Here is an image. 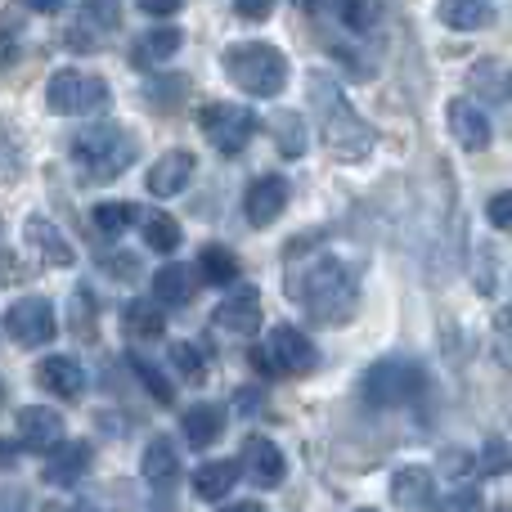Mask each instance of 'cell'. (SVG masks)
Returning a JSON list of instances; mask_svg holds the SVG:
<instances>
[{"label":"cell","instance_id":"48","mask_svg":"<svg viewBox=\"0 0 512 512\" xmlns=\"http://www.w3.org/2000/svg\"><path fill=\"white\" fill-rule=\"evenodd\" d=\"M360 512H378V508H360Z\"/></svg>","mask_w":512,"mask_h":512},{"label":"cell","instance_id":"20","mask_svg":"<svg viewBox=\"0 0 512 512\" xmlns=\"http://www.w3.org/2000/svg\"><path fill=\"white\" fill-rule=\"evenodd\" d=\"M180 27H171V23H162V27H153V32H144L140 41H135V50H131V63L135 68H158V63H167L171 54L180 50Z\"/></svg>","mask_w":512,"mask_h":512},{"label":"cell","instance_id":"7","mask_svg":"<svg viewBox=\"0 0 512 512\" xmlns=\"http://www.w3.org/2000/svg\"><path fill=\"white\" fill-rule=\"evenodd\" d=\"M45 99H50V108L63 117H86V113H99V108L108 104V81L90 77V72H81V68H63L50 77Z\"/></svg>","mask_w":512,"mask_h":512},{"label":"cell","instance_id":"45","mask_svg":"<svg viewBox=\"0 0 512 512\" xmlns=\"http://www.w3.org/2000/svg\"><path fill=\"white\" fill-rule=\"evenodd\" d=\"M14 463H18V445L0 436V468H14Z\"/></svg>","mask_w":512,"mask_h":512},{"label":"cell","instance_id":"13","mask_svg":"<svg viewBox=\"0 0 512 512\" xmlns=\"http://www.w3.org/2000/svg\"><path fill=\"white\" fill-rule=\"evenodd\" d=\"M18 441H23L27 450H36V454L54 450V445L63 441V418L54 414V409H45V405L18 409Z\"/></svg>","mask_w":512,"mask_h":512},{"label":"cell","instance_id":"17","mask_svg":"<svg viewBox=\"0 0 512 512\" xmlns=\"http://www.w3.org/2000/svg\"><path fill=\"white\" fill-rule=\"evenodd\" d=\"M216 324H221L225 333L252 337L256 328H261V297H256V288L230 292V297H225L221 306H216Z\"/></svg>","mask_w":512,"mask_h":512},{"label":"cell","instance_id":"18","mask_svg":"<svg viewBox=\"0 0 512 512\" xmlns=\"http://www.w3.org/2000/svg\"><path fill=\"white\" fill-rule=\"evenodd\" d=\"M36 382L59 400H77L81 391H86V373H81V364L68 360V355H50V360L36 364Z\"/></svg>","mask_w":512,"mask_h":512},{"label":"cell","instance_id":"5","mask_svg":"<svg viewBox=\"0 0 512 512\" xmlns=\"http://www.w3.org/2000/svg\"><path fill=\"white\" fill-rule=\"evenodd\" d=\"M427 387V373L418 360H409V355H387V360L369 364V373H364L360 391L364 400H369L373 409H400V405H414L418 396H423Z\"/></svg>","mask_w":512,"mask_h":512},{"label":"cell","instance_id":"35","mask_svg":"<svg viewBox=\"0 0 512 512\" xmlns=\"http://www.w3.org/2000/svg\"><path fill=\"white\" fill-rule=\"evenodd\" d=\"M486 216H490V225H495V230H508L512 234V189H504V194L490 198Z\"/></svg>","mask_w":512,"mask_h":512},{"label":"cell","instance_id":"47","mask_svg":"<svg viewBox=\"0 0 512 512\" xmlns=\"http://www.w3.org/2000/svg\"><path fill=\"white\" fill-rule=\"evenodd\" d=\"M221 512H265L261 504H234V508H221Z\"/></svg>","mask_w":512,"mask_h":512},{"label":"cell","instance_id":"6","mask_svg":"<svg viewBox=\"0 0 512 512\" xmlns=\"http://www.w3.org/2000/svg\"><path fill=\"white\" fill-rule=\"evenodd\" d=\"M252 364L265 378H301V373L315 369V346L301 328L292 324H274V333L265 337V346L252 351Z\"/></svg>","mask_w":512,"mask_h":512},{"label":"cell","instance_id":"24","mask_svg":"<svg viewBox=\"0 0 512 512\" xmlns=\"http://www.w3.org/2000/svg\"><path fill=\"white\" fill-rule=\"evenodd\" d=\"M140 472H144V481H149V486L167 490L171 481H176V472H180L176 445H171L167 436H153V441H149V450H144V463H140Z\"/></svg>","mask_w":512,"mask_h":512},{"label":"cell","instance_id":"30","mask_svg":"<svg viewBox=\"0 0 512 512\" xmlns=\"http://www.w3.org/2000/svg\"><path fill=\"white\" fill-rule=\"evenodd\" d=\"M135 216H140L135 212V203H99L90 221H95V230L104 234V239H117L122 230H131L135 225Z\"/></svg>","mask_w":512,"mask_h":512},{"label":"cell","instance_id":"29","mask_svg":"<svg viewBox=\"0 0 512 512\" xmlns=\"http://www.w3.org/2000/svg\"><path fill=\"white\" fill-rule=\"evenodd\" d=\"M274 140H279V149H283V158H301V149H306V122H301L297 113H274Z\"/></svg>","mask_w":512,"mask_h":512},{"label":"cell","instance_id":"28","mask_svg":"<svg viewBox=\"0 0 512 512\" xmlns=\"http://www.w3.org/2000/svg\"><path fill=\"white\" fill-rule=\"evenodd\" d=\"M198 279L212 283V288H225V283L239 279V256H234L230 248H221V243H212V248L198 252Z\"/></svg>","mask_w":512,"mask_h":512},{"label":"cell","instance_id":"1","mask_svg":"<svg viewBox=\"0 0 512 512\" xmlns=\"http://www.w3.org/2000/svg\"><path fill=\"white\" fill-rule=\"evenodd\" d=\"M310 108L319 117V135H324L328 153L337 162H364L373 153V126L360 117V108L346 99V90L337 86L328 72H310Z\"/></svg>","mask_w":512,"mask_h":512},{"label":"cell","instance_id":"14","mask_svg":"<svg viewBox=\"0 0 512 512\" xmlns=\"http://www.w3.org/2000/svg\"><path fill=\"white\" fill-rule=\"evenodd\" d=\"M194 153L189 149H171V153H162L158 162H153V171H149V194L153 198H176L180 189L194 180Z\"/></svg>","mask_w":512,"mask_h":512},{"label":"cell","instance_id":"49","mask_svg":"<svg viewBox=\"0 0 512 512\" xmlns=\"http://www.w3.org/2000/svg\"><path fill=\"white\" fill-rule=\"evenodd\" d=\"M0 400H5V387H0Z\"/></svg>","mask_w":512,"mask_h":512},{"label":"cell","instance_id":"16","mask_svg":"<svg viewBox=\"0 0 512 512\" xmlns=\"http://www.w3.org/2000/svg\"><path fill=\"white\" fill-rule=\"evenodd\" d=\"M391 504L400 512H427L436 504V481L427 468H400L391 477Z\"/></svg>","mask_w":512,"mask_h":512},{"label":"cell","instance_id":"22","mask_svg":"<svg viewBox=\"0 0 512 512\" xmlns=\"http://www.w3.org/2000/svg\"><path fill=\"white\" fill-rule=\"evenodd\" d=\"M27 243H32V248L41 252V261H45V265H72V261H77L72 243L63 239V234L54 230V225L45 221V216H32V221H27Z\"/></svg>","mask_w":512,"mask_h":512},{"label":"cell","instance_id":"8","mask_svg":"<svg viewBox=\"0 0 512 512\" xmlns=\"http://www.w3.org/2000/svg\"><path fill=\"white\" fill-rule=\"evenodd\" d=\"M198 126H203V135L225 158H234V153L248 149V140L256 135V113L252 108H239V104H207L203 113H198Z\"/></svg>","mask_w":512,"mask_h":512},{"label":"cell","instance_id":"37","mask_svg":"<svg viewBox=\"0 0 512 512\" xmlns=\"http://www.w3.org/2000/svg\"><path fill=\"white\" fill-rule=\"evenodd\" d=\"M185 86H189V81H185V77L149 81V99H153V104H162V99H167V104H176V99H180V95H185Z\"/></svg>","mask_w":512,"mask_h":512},{"label":"cell","instance_id":"36","mask_svg":"<svg viewBox=\"0 0 512 512\" xmlns=\"http://www.w3.org/2000/svg\"><path fill=\"white\" fill-rule=\"evenodd\" d=\"M481 468L495 472V477H499V472H512V454H508V445H504V441H490V445H486V454H481Z\"/></svg>","mask_w":512,"mask_h":512},{"label":"cell","instance_id":"26","mask_svg":"<svg viewBox=\"0 0 512 512\" xmlns=\"http://www.w3.org/2000/svg\"><path fill=\"white\" fill-rule=\"evenodd\" d=\"M495 18V0H441V23L454 32H477Z\"/></svg>","mask_w":512,"mask_h":512},{"label":"cell","instance_id":"25","mask_svg":"<svg viewBox=\"0 0 512 512\" xmlns=\"http://www.w3.org/2000/svg\"><path fill=\"white\" fill-rule=\"evenodd\" d=\"M122 324H126V337H135V342H158L167 333V315H162L158 301H131L122 310Z\"/></svg>","mask_w":512,"mask_h":512},{"label":"cell","instance_id":"23","mask_svg":"<svg viewBox=\"0 0 512 512\" xmlns=\"http://www.w3.org/2000/svg\"><path fill=\"white\" fill-rule=\"evenodd\" d=\"M234 481H239V463H234V459L203 463V468L194 472V495L207 499V504H221V499L234 490Z\"/></svg>","mask_w":512,"mask_h":512},{"label":"cell","instance_id":"3","mask_svg":"<svg viewBox=\"0 0 512 512\" xmlns=\"http://www.w3.org/2000/svg\"><path fill=\"white\" fill-rule=\"evenodd\" d=\"M72 162L86 180L104 185V180H117L126 167L135 162V135L117 122H95L86 131H77L72 140Z\"/></svg>","mask_w":512,"mask_h":512},{"label":"cell","instance_id":"44","mask_svg":"<svg viewBox=\"0 0 512 512\" xmlns=\"http://www.w3.org/2000/svg\"><path fill=\"white\" fill-rule=\"evenodd\" d=\"M108 270H113V274H135V270H140V265H135V256H108Z\"/></svg>","mask_w":512,"mask_h":512},{"label":"cell","instance_id":"33","mask_svg":"<svg viewBox=\"0 0 512 512\" xmlns=\"http://www.w3.org/2000/svg\"><path fill=\"white\" fill-rule=\"evenodd\" d=\"M131 364H135V373H140V382H144V387H149V396L158 400V405H171V396H176V391H171V382L162 378V373L153 369V364L144 360V355H135Z\"/></svg>","mask_w":512,"mask_h":512},{"label":"cell","instance_id":"32","mask_svg":"<svg viewBox=\"0 0 512 512\" xmlns=\"http://www.w3.org/2000/svg\"><path fill=\"white\" fill-rule=\"evenodd\" d=\"M333 9L355 32H373V23H378V5H373V0H333Z\"/></svg>","mask_w":512,"mask_h":512},{"label":"cell","instance_id":"4","mask_svg":"<svg viewBox=\"0 0 512 512\" xmlns=\"http://www.w3.org/2000/svg\"><path fill=\"white\" fill-rule=\"evenodd\" d=\"M221 68H225V77L239 90H248L252 99H274L288 86V59H283V50H274V45H265V41L230 45V50L221 54Z\"/></svg>","mask_w":512,"mask_h":512},{"label":"cell","instance_id":"39","mask_svg":"<svg viewBox=\"0 0 512 512\" xmlns=\"http://www.w3.org/2000/svg\"><path fill=\"white\" fill-rule=\"evenodd\" d=\"M441 468H445V477H468V472H472V454L468 450H445L441 454Z\"/></svg>","mask_w":512,"mask_h":512},{"label":"cell","instance_id":"38","mask_svg":"<svg viewBox=\"0 0 512 512\" xmlns=\"http://www.w3.org/2000/svg\"><path fill=\"white\" fill-rule=\"evenodd\" d=\"M441 512H486V504H481L477 490H454V495L441 504Z\"/></svg>","mask_w":512,"mask_h":512},{"label":"cell","instance_id":"10","mask_svg":"<svg viewBox=\"0 0 512 512\" xmlns=\"http://www.w3.org/2000/svg\"><path fill=\"white\" fill-rule=\"evenodd\" d=\"M239 472L252 481V486L270 490L283 481V472H288V463H283L279 445L265 441V436H248V445H243V459H239Z\"/></svg>","mask_w":512,"mask_h":512},{"label":"cell","instance_id":"15","mask_svg":"<svg viewBox=\"0 0 512 512\" xmlns=\"http://www.w3.org/2000/svg\"><path fill=\"white\" fill-rule=\"evenodd\" d=\"M45 454H50V459H45V468H41V481H50V486H77L90 468V445L86 441H68V445L59 441Z\"/></svg>","mask_w":512,"mask_h":512},{"label":"cell","instance_id":"19","mask_svg":"<svg viewBox=\"0 0 512 512\" xmlns=\"http://www.w3.org/2000/svg\"><path fill=\"white\" fill-rule=\"evenodd\" d=\"M180 427H185V441L194 445V450H212V445L225 436V405H212V400H203V405L185 409Z\"/></svg>","mask_w":512,"mask_h":512},{"label":"cell","instance_id":"42","mask_svg":"<svg viewBox=\"0 0 512 512\" xmlns=\"http://www.w3.org/2000/svg\"><path fill=\"white\" fill-rule=\"evenodd\" d=\"M72 310H77V319H72V328L90 337V297H86V292H77V297H72Z\"/></svg>","mask_w":512,"mask_h":512},{"label":"cell","instance_id":"40","mask_svg":"<svg viewBox=\"0 0 512 512\" xmlns=\"http://www.w3.org/2000/svg\"><path fill=\"white\" fill-rule=\"evenodd\" d=\"M274 9V0H234V14L248 18V23H265Z\"/></svg>","mask_w":512,"mask_h":512},{"label":"cell","instance_id":"41","mask_svg":"<svg viewBox=\"0 0 512 512\" xmlns=\"http://www.w3.org/2000/svg\"><path fill=\"white\" fill-rule=\"evenodd\" d=\"M135 5H140V14H149V18H171V14H180L185 0H135Z\"/></svg>","mask_w":512,"mask_h":512},{"label":"cell","instance_id":"2","mask_svg":"<svg viewBox=\"0 0 512 512\" xmlns=\"http://www.w3.org/2000/svg\"><path fill=\"white\" fill-rule=\"evenodd\" d=\"M292 292H297V301L306 306V315L324 328L346 324V319L355 315V306H360V279H355V270L346 261H337V256H315V261L306 265V274L292 283Z\"/></svg>","mask_w":512,"mask_h":512},{"label":"cell","instance_id":"21","mask_svg":"<svg viewBox=\"0 0 512 512\" xmlns=\"http://www.w3.org/2000/svg\"><path fill=\"white\" fill-rule=\"evenodd\" d=\"M194 288H198V274L189 270V265H162V270L153 274V297H158V306H189Z\"/></svg>","mask_w":512,"mask_h":512},{"label":"cell","instance_id":"11","mask_svg":"<svg viewBox=\"0 0 512 512\" xmlns=\"http://www.w3.org/2000/svg\"><path fill=\"white\" fill-rule=\"evenodd\" d=\"M288 180L283 176H261L252 180L248 198H243V212H248V221L256 225V230H265V225H274L283 216V207H288Z\"/></svg>","mask_w":512,"mask_h":512},{"label":"cell","instance_id":"12","mask_svg":"<svg viewBox=\"0 0 512 512\" xmlns=\"http://www.w3.org/2000/svg\"><path fill=\"white\" fill-rule=\"evenodd\" d=\"M445 122H450V135L468 153L490 149V117L481 113L472 99H450V108H445Z\"/></svg>","mask_w":512,"mask_h":512},{"label":"cell","instance_id":"31","mask_svg":"<svg viewBox=\"0 0 512 512\" xmlns=\"http://www.w3.org/2000/svg\"><path fill=\"white\" fill-rule=\"evenodd\" d=\"M144 243H149L153 252H176L180 248V221H171L167 212H153L149 221H144Z\"/></svg>","mask_w":512,"mask_h":512},{"label":"cell","instance_id":"43","mask_svg":"<svg viewBox=\"0 0 512 512\" xmlns=\"http://www.w3.org/2000/svg\"><path fill=\"white\" fill-rule=\"evenodd\" d=\"M495 346H499V360L512 364V315H504V324H499V337H495Z\"/></svg>","mask_w":512,"mask_h":512},{"label":"cell","instance_id":"27","mask_svg":"<svg viewBox=\"0 0 512 512\" xmlns=\"http://www.w3.org/2000/svg\"><path fill=\"white\" fill-rule=\"evenodd\" d=\"M468 86H472V95H477V99L504 104V99L512 95V72L504 68V63H495V59H481L477 68H472Z\"/></svg>","mask_w":512,"mask_h":512},{"label":"cell","instance_id":"46","mask_svg":"<svg viewBox=\"0 0 512 512\" xmlns=\"http://www.w3.org/2000/svg\"><path fill=\"white\" fill-rule=\"evenodd\" d=\"M27 9H36V14H59L63 9V0H23Z\"/></svg>","mask_w":512,"mask_h":512},{"label":"cell","instance_id":"50","mask_svg":"<svg viewBox=\"0 0 512 512\" xmlns=\"http://www.w3.org/2000/svg\"><path fill=\"white\" fill-rule=\"evenodd\" d=\"M72 512H81V508H72Z\"/></svg>","mask_w":512,"mask_h":512},{"label":"cell","instance_id":"9","mask_svg":"<svg viewBox=\"0 0 512 512\" xmlns=\"http://www.w3.org/2000/svg\"><path fill=\"white\" fill-rule=\"evenodd\" d=\"M5 328L18 346H45L59 333V319H54V306L45 297H23L5 310Z\"/></svg>","mask_w":512,"mask_h":512},{"label":"cell","instance_id":"34","mask_svg":"<svg viewBox=\"0 0 512 512\" xmlns=\"http://www.w3.org/2000/svg\"><path fill=\"white\" fill-rule=\"evenodd\" d=\"M167 355H171V364H176V369L185 373L189 382L203 378V351H198L194 342H171V351H167Z\"/></svg>","mask_w":512,"mask_h":512}]
</instances>
